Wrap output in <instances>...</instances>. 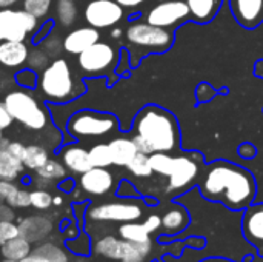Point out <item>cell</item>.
Returning <instances> with one entry per match:
<instances>
[{
  "instance_id": "obj_37",
  "label": "cell",
  "mask_w": 263,
  "mask_h": 262,
  "mask_svg": "<svg viewBox=\"0 0 263 262\" xmlns=\"http://www.w3.org/2000/svg\"><path fill=\"white\" fill-rule=\"evenodd\" d=\"M34 250L43 253L45 256H48L52 262H69L68 252L63 250L60 246H55L52 242H43V244L37 246Z\"/></svg>"
},
{
  "instance_id": "obj_19",
  "label": "cell",
  "mask_w": 263,
  "mask_h": 262,
  "mask_svg": "<svg viewBox=\"0 0 263 262\" xmlns=\"http://www.w3.org/2000/svg\"><path fill=\"white\" fill-rule=\"evenodd\" d=\"M62 164L68 171L74 174H83L85 171L92 168L89 151L80 145H68L62 151Z\"/></svg>"
},
{
  "instance_id": "obj_12",
  "label": "cell",
  "mask_w": 263,
  "mask_h": 262,
  "mask_svg": "<svg viewBox=\"0 0 263 262\" xmlns=\"http://www.w3.org/2000/svg\"><path fill=\"white\" fill-rule=\"evenodd\" d=\"M188 17H190V8L185 0H168L149 9L146 15V22L170 29Z\"/></svg>"
},
{
  "instance_id": "obj_50",
  "label": "cell",
  "mask_w": 263,
  "mask_h": 262,
  "mask_svg": "<svg viewBox=\"0 0 263 262\" xmlns=\"http://www.w3.org/2000/svg\"><path fill=\"white\" fill-rule=\"evenodd\" d=\"M119 5H122L123 8H136V6H139V5H142L143 2H146V0H116Z\"/></svg>"
},
{
  "instance_id": "obj_32",
  "label": "cell",
  "mask_w": 263,
  "mask_h": 262,
  "mask_svg": "<svg viewBox=\"0 0 263 262\" xmlns=\"http://www.w3.org/2000/svg\"><path fill=\"white\" fill-rule=\"evenodd\" d=\"M126 168L136 178H149L154 173L153 168H151V164H149V154H145L142 151H139L133 158V161L126 165Z\"/></svg>"
},
{
  "instance_id": "obj_13",
  "label": "cell",
  "mask_w": 263,
  "mask_h": 262,
  "mask_svg": "<svg viewBox=\"0 0 263 262\" xmlns=\"http://www.w3.org/2000/svg\"><path fill=\"white\" fill-rule=\"evenodd\" d=\"M242 233L248 244L263 256V202L251 204L242 216Z\"/></svg>"
},
{
  "instance_id": "obj_45",
  "label": "cell",
  "mask_w": 263,
  "mask_h": 262,
  "mask_svg": "<svg viewBox=\"0 0 263 262\" xmlns=\"http://www.w3.org/2000/svg\"><path fill=\"white\" fill-rule=\"evenodd\" d=\"M145 229L149 233H156L160 227H162V218L159 215H149L145 221H143Z\"/></svg>"
},
{
  "instance_id": "obj_4",
  "label": "cell",
  "mask_w": 263,
  "mask_h": 262,
  "mask_svg": "<svg viewBox=\"0 0 263 262\" xmlns=\"http://www.w3.org/2000/svg\"><path fill=\"white\" fill-rule=\"evenodd\" d=\"M8 111L25 128L40 131L48 127V111L39 103V100L25 90H12L3 99Z\"/></svg>"
},
{
  "instance_id": "obj_11",
  "label": "cell",
  "mask_w": 263,
  "mask_h": 262,
  "mask_svg": "<svg viewBox=\"0 0 263 262\" xmlns=\"http://www.w3.org/2000/svg\"><path fill=\"white\" fill-rule=\"evenodd\" d=\"M123 6L116 0H91L85 6V20L89 26L105 29L116 26L123 19Z\"/></svg>"
},
{
  "instance_id": "obj_36",
  "label": "cell",
  "mask_w": 263,
  "mask_h": 262,
  "mask_svg": "<svg viewBox=\"0 0 263 262\" xmlns=\"http://www.w3.org/2000/svg\"><path fill=\"white\" fill-rule=\"evenodd\" d=\"M29 199H31V207L35 210H48L52 207V199L54 196L46 190V188H35L29 191Z\"/></svg>"
},
{
  "instance_id": "obj_17",
  "label": "cell",
  "mask_w": 263,
  "mask_h": 262,
  "mask_svg": "<svg viewBox=\"0 0 263 262\" xmlns=\"http://www.w3.org/2000/svg\"><path fill=\"white\" fill-rule=\"evenodd\" d=\"M29 48L25 42L3 40L0 42V65L9 69L26 65Z\"/></svg>"
},
{
  "instance_id": "obj_47",
  "label": "cell",
  "mask_w": 263,
  "mask_h": 262,
  "mask_svg": "<svg viewBox=\"0 0 263 262\" xmlns=\"http://www.w3.org/2000/svg\"><path fill=\"white\" fill-rule=\"evenodd\" d=\"M52 22L49 20V22H46L43 26H39V32H37V36H34V40H42L43 37H46L49 32H51V29H52Z\"/></svg>"
},
{
  "instance_id": "obj_20",
  "label": "cell",
  "mask_w": 263,
  "mask_h": 262,
  "mask_svg": "<svg viewBox=\"0 0 263 262\" xmlns=\"http://www.w3.org/2000/svg\"><path fill=\"white\" fill-rule=\"evenodd\" d=\"M162 218V230L165 235H177L182 233L190 225V213L180 204H171Z\"/></svg>"
},
{
  "instance_id": "obj_39",
  "label": "cell",
  "mask_w": 263,
  "mask_h": 262,
  "mask_svg": "<svg viewBox=\"0 0 263 262\" xmlns=\"http://www.w3.org/2000/svg\"><path fill=\"white\" fill-rule=\"evenodd\" d=\"M15 83L20 86V88H26V90H32L39 85V76H37V71L31 69V68H25V69H20L17 74H15Z\"/></svg>"
},
{
  "instance_id": "obj_57",
  "label": "cell",
  "mask_w": 263,
  "mask_h": 262,
  "mask_svg": "<svg viewBox=\"0 0 263 262\" xmlns=\"http://www.w3.org/2000/svg\"><path fill=\"white\" fill-rule=\"evenodd\" d=\"M85 262H86V261H85Z\"/></svg>"
},
{
  "instance_id": "obj_53",
  "label": "cell",
  "mask_w": 263,
  "mask_h": 262,
  "mask_svg": "<svg viewBox=\"0 0 263 262\" xmlns=\"http://www.w3.org/2000/svg\"><path fill=\"white\" fill-rule=\"evenodd\" d=\"M63 204V199L60 198V196H54V199H52V205H57V207H60Z\"/></svg>"
},
{
  "instance_id": "obj_23",
  "label": "cell",
  "mask_w": 263,
  "mask_h": 262,
  "mask_svg": "<svg viewBox=\"0 0 263 262\" xmlns=\"http://www.w3.org/2000/svg\"><path fill=\"white\" fill-rule=\"evenodd\" d=\"M92 250L111 261H122L123 250H125V239H119L116 236H103L96 241Z\"/></svg>"
},
{
  "instance_id": "obj_49",
  "label": "cell",
  "mask_w": 263,
  "mask_h": 262,
  "mask_svg": "<svg viewBox=\"0 0 263 262\" xmlns=\"http://www.w3.org/2000/svg\"><path fill=\"white\" fill-rule=\"evenodd\" d=\"M239 153H240L243 158L250 159V158H253V156L256 154V148H254L253 145H250V144H243V145L240 147Z\"/></svg>"
},
{
  "instance_id": "obj_54",
  "label": "cell",
  "mask_w": 263,
  "mask_h": 262,
  "mask_svg": "<svg viewBox=\"0 0 263 262\" xmlns=\"http://www.w3.org/2000/svg\"><path fill=\"white\" fill-rule=\"evenodd\" d=\"M111 34H112V37H119V36L122 34V31H120L119 28H116V29H112V32H111Z\"/></svg>"
},
{
  "instance_id": "obj_56",
  "label": "cell",
  "mask_w": 263,
  "mask_h": 262,
  "mask_svg": "<svg viewBox=\"0 0 263 262\" xmlns=\"http://www.w3.org/2000/svg\"><path fill=\"white\" fill-rule=\"evenodd\" d=\"M0 139H3V130L0 128Z\"/></svg>"
},
{
  "instance_id": "obj_46",
  "label": "cell",
  "mask_w": 263,
  "mask_h": 262,
  "mask_svg": "<svg viewBox=\"0 0 263 262\" xmlns=\"http://www.w3.org/2000/svg\"><path fill=\"white\" fill-rule=\"evenodd\" d=\"M18 262H52L48 256H45L43 253H40V252H35V250H32L26 258H23L22 261Z\"/></svg>"
},
{
  "instance_id": "obj_18",
  "label": "cell",
  "mask_w": 263,
  "mask_h": 262,
  "mask_svg": "<svg viewBox=\"0 0 263 262\" xmlns=\"http://www.w3.org/2000/svg\"><path fill=\"white\" fill-rule=\"evenodd\" d=\"M52 227L46 216H29L18 224L20 236L29 242H42L52 232Z\"/></svg>"
},
{
  "instance_id": "obj_35",
  "label": "cell",
  "mask_w": 263,
  "mask_h": 262,
  "mask_svg": "<svg viewBox=\"0 0 263 262\" xmlns=\"http://www.w3.org/2000/svg\"><path fill=\"white\" fill-rule=\"evenodd\" d=\"M39 48L43 49L49 56V59H57L60 56L62 49H63V40H60L57 34L49 32L46 37H43L40 40Z\"/></svg>"
},
{
  "instance_id": "obj_48",
  "label": "cell",
  "mask_w": 263,
  "mask_h": 262,
  "mask_svg": "<svg viewBox=\"0 0 263 262\" xmlns=\"http://www.w3.org/2000/svg\"><path fill=\"white\" fill-rule=\"evenodd\" d=\"M0 219H3V221H12L14 219L12 207H9L8 204L6 205H2L0 204Z\"/></svg>"
},
{
  "instance_id": "obj_41",
  "label": "cell",
  "mask_w": 263,
  "mask_h": 262,
  "mask_svg": "<svg viewBox=\"0 0 263 262\" xmlns=\"http://www.w3.org/2000/svg\"><path fill=\"white\" fill-rule=\"evenodd\" d=\"M5 204H8V205L12 207V208H26V207H31L29 191L18 188V191H17L8 202H5Z\"/></svg>"
},
{
  "instance_id": "obj_8",
  "label": "cell",
  "mask_w": 263,
  "mask_h": 262,
  "mask_svg": "<svg viewBox=\"0 0 263 262\" xmlns=\"http://www.w3.org/2000/svg\"><path fill=\"white\" fill-rule=\"evenodd\" d=\"M203 158L197 153L174 156V167L168 176L166 191L171 195H180L191 188L200 176Z\"/></svg>"
},
{
  "instance_id": "obj_42",
  "label": "cell",
  "mask_w": 263,
  "mask_h": 262,
  "mask_svg": "<svg viewBox=\"0 0 263 262\" xmlns=\"http://www.w3.org/2000/svg\"><path fill=\"white\" fill-rule=\"evenodd\" d=\"M17 191H18V187L14 184V181L0 179V199L3 202H8Z\"/></svg>"
},
{
  "instance_id": "obj_24",
  "label": "cell",
  "mask_w": 263,
  "mask_h": 262,
  "mask_svg": "<svg viewBox=\"0 0 263 262\" xmlns=\"http://www.w3.org/2000/svg\"><path fill=\"white\" fill-rule=\"evenodd\" d=\"M23 170H25V165L22 159L11 154L6 150V147L0 148V179L15 181L20 178Z\"/></svg>"
},
{
  "instance_id": "obj_22",
  "label": "cell",
  "mask_w": 263,
  "mask_h": 262,
  "mask_svg": "<svg viewBox=\"0 0 263 262\" xmlns=\"http://www.w3.org/2000/svg\"><path fill=\"white\" fill-rule=\"evenodd\" d=\"M185 2L190 8V17L199 23L211 22L217 15L223 3V0H185Z\"/></svg>"
},
{
  "instance_id": "obj_31",
  "label": "cell",
  "mask_w": 263,
  "mask_h": 262,
  "mask_svg": "<svg viewBox=\"0 0 263 262\" xmlns=\"http://www.w3.org/2000/svg\"><path fill=\"white\" fill-rule=\"evenodd\" d=\"M149 164L156 174L168 178L174 167V156L171 153H153L149 154Z\"/></svg>"
},
{
  "instance_id": "obj_10",
  "label": "cell",
  "mask_w": 263,
  "mask_h": 262,
  "mask_svg": "<svg viewBox=\"0 0 263 262\" xmlns=\"http://www.w3.org/2000/svg\"><path fill=\"white\" fill-rule=\"evenodd\" d=\"M79 68L88 76L105 74L117 63V51L106 42H96L77 56Z\"/></svg>"
},
{
  "instance_id": "obj_26",
  "label": "cell",
  "mask_w": 263,
  "mask_h": 262,
  "mask_svg": "<svg viewBox=\"0 0 263 262\" xmlns=\"http://www.w3.org/2000/svg\"><path fill=\"white\" fill-rule=\"evenodd\" d=\"M49 156H48V148L45 145H39V144H31L26 145L25 150V156H23V165L28 170L37 171L40 167H43L48 162Z\"/></svg>"
},
{
  "instance_id": "obj_38",
  "label": "cell",
  "mask_w": 263,
  "mask_h": 262,
  "mask_svg": "<svg viewBox=\"0 0 263 262\" xmlns=\"http://www.w3.org/2000/svg\"><path fill=\"white\" fill-rule=\"evenodd\" d=\"M26 65H28V68H31L34 71H43L49 65V56L37 46L32 51H29Z\"/></svg>"
},
{
  "instance_id": "obj_51",
  "label": "cell",
  "mask_w": 263,
  "mask_h": 262,
  "mask_svg": "<svg viewBox=\"0 0 263 262\" xmlns=\"http://www.w3.org/2000/svg\"><path fill=\"white\" fill-rule=\"evenodd\" d=\"M22 0H0V8H12L14 5L20 3Z\"/></svg>"
},
{
  "instance_id": "obj_34",
  "label": "cell",
  "mask_w": 263,
  "mask_h": 262,
  "mask_svg": "<svg viewBox=\"0 0 263 262\" xmlns=\"http://www.w3.org/2000/svg\"><path fill=\"white\" fill-rule=\"evenodd\" d=\"M52 2L54 0H23L22 5L26 12H29L31 15H34L35 19H45L49 11H51V6H52Z\"/></svg>"
},
{
  "instance_id": "obj_43",
  "label": "cell",
  "mask_w": 263,
  "mask_h": 262,
  "mask_svg": "<svg viewBox=\"0 0 263 262\" xmlns=\"http://www.w3.org/2000/svg\"><path fill=\"white\" fill-rule=\"evenodd\" d=\"M12 122H14V117L8 111L5 102H0V128L6 130V128H9L12 125Z\"/></svg>"
},
{
  "instance_id": "obj_30",
  "label": "cell",
  "mask_w": 263,
  "mask_h": 262,
  "mask_svg": "<svg viewBox=\"0 0 263 262\" xmlns=\"http://www.w3.org/2000/svg\"><path fill=\"white\" fill-rule=\"evenodd\" d=\"M35 173H37L35 176H39V178L45 179L46 182L52 184V182H59V181L62 182L63 179H66L68 170L62 162H59L55 159H48V162L43 167H40Z\"/></svg>"
},
{
  "instance_id": "obj_6",
  "label": "cell",
  "mask_w": 263,
  "mask_h": 262,
  "mask_svg": "<svg viewBox=\"0 0 263 262\" xmlns=\"http://www.w3.org/2000/svg\"><path fill=\"white\" fill-rule=\"evenodd\" d=\"M119 127V120L116 116L109 113H99L91 110H83L69 117L66 128L68 133L74 137L80 139H94L103 137L116 131Z\"/></svg>"
},
{
  "instance_id": "obj_1",
  "label": "cell",
  "mask_w": 263,
  "mask_h": 262,
  "mask_svg": "<svg viewBox=\"0 0 263 262\" xmlns=\"http://www.w3.org/2000/svg\"><path fill=\"white\" fill-rule=\"evenodd\" d=\"M200 195L223 207L239 212L250 207L257 195V184L251 171L230 161L208 164L197 182Z\"/></svg>"
},
{
  "instance_id": "obj_28",
  "label": "cell",
  "mask_w": 263,
  "mask_h": 262,
  "mask_svg": "<svg viewBox=\"0 0 263 262\" xmlns=\"http://www.w3.org/2000/svg\"><path fill=\"white\" fill-rule=\"evenodd\" d=\"M79 9L74 0H55V20L63 26H72L77 20Z\"/></svg>"
},
{
  "instance_id": "obj_15",
  "label": "cell",
  "mask_w": 263,
  "mask_h": 262,
  "mask_svg": "<svg viewBox=\"0 0 263 262\" xmlns=\"http://www.w3.org/2000/svg\"><path fill=\"white\" fill-rule=\"evenodd\" d=\"M231 12L237 23L254 29L263 22V0H230Z\"/></svg>"
},
{
  "instance_id": "obj_52",
  "label": "cell",
  "mask_w": 263,
  "mask_h": 262,
  "mask_svg": "<svg viewBox=\"0 0 263 262\" xmlns=\"http://www.w3.org/2000/svg\"><path fill=\"white\" fill-rule=\"evenodd\" d=\"M200 262H233V261H228V259H223V258H208V259H205V261H200Z\"/></svg>"
},
{
  "instance_id": "obj_55",
  "label": "cell",
  "mask_w": 263,
  "mask_h": 262,
  "mask_svg": "<svg viewBox=\"0 0 263 262\" xmlns=\"http://www.w3.org/2000/svg\"><path fill=\"white\" fill-rule=\"evenodd\" d=\"M0 262H17V261H12V259H6V258H3Z\"/></svg>"
},
{
  "instance_id": "obj_29",
  "label": "cell",
  "mask_w": 263,
  "mask_h": 262,
  "mask_svg": "<svg viewBox=\"0 0 263 262\" xmlns=\"http://www.w3.org/2000/svg\"><path fill=\"white\" fill-rule=\"evenodd\" d=\"M153 250V242H129L125 241V250L120 262H145Z\"/></svg>"
},
{
  "instance_id": "obj_16",
  "label": "cell",
  "mask_w": 263,
  "mask_h": 262,
  "mask_svg": "<svg viewBox=\"0 0 263 262\" xmlns=\"http://www.w3.org/2000/svg\"><path fill=\"white\" fill-rule=\"evenodd\" d=\"M100 40V32L97 28L92 26H80L72 31H69L63 37V51L68 54H76L79 56L82 51L94 45L96 42Z\"/></svg>"
},
{
  "instance_id": "obj_21",
  "label": "cell",
  "mask_w": 263,
  "mask_h": 262,
  "mask_svg": "<svg viewBox=\"0 0 263 262\" xmlns=\"http://www.w3.org/2000/svg\"><path fill=\"white\" fill-rule=\"evenodd\" d=\"M108 145L112 158V165L117 167H126L139 153V148L133 137H114L112 141H109Z\"/></svg>"
},
{
  "instance_id": "obj_2",
  "label": "cell",
  "mask_w": 263,
  "mask_h": 262,
  "mask_svg": "<svg viewBox=\"0 0 263 262\" xmlns=\"http://www.w3.org/2000/svg\"><path fill=\"white\" fill-rule=\"evenodd\" d=\"M133 139L145 154L173 153L180 147V128L176 116L157 105L142 108L133 127Z\"/></svg>"
},
{
  "instance_id": "obj_9",
  "label": "cell",
  "mask_w": 263,
  "mask_h": 262,
  "mask_svg": "<svg viewBox=\"0 0 263 262\" xmlns=\"http://www.w3.org/2000/svg\"><path fill=\"white\" fill-rule=\"evenodd\" d=\"M37 29L39 19L25 9L0 8V42H25V39Z\"/></svg>"
},
{
  "instance_id": "obj_25",
  "label": "cell",
  "mask_w": 263,
  "mask_h": 262,
  "mask_svg": "<svg viewBox=\"0 0 263 262\" xmlns=\"http://www.w3.org/2000/svg\"><path fill=\"white\" fill-rule=\"evenodd\" d=\"M32 252L31 242L26 241L22 236H17L14 239L6 241L3 246H0V256L6 258V259H12V261H22L23 258H26L29 253Z\"/></svg>"
},
{
  "instance_id": "obj_5",
  "label": "cell",
  "mask_w": 263,
  "mask_h": 262,
  "mask_svg": "<svg viewBox=\"0 0 263 262\" xmlns=\"http://www.w3.org/2000/svg\"><path fill=\"white\" fill-rule=\"evenodd\" d=\"M126 40L131 46L148 53H166L174 42L173 31L168 28L156 26L148 22H134L126 29Z\"/></svg>"
},
{
  "instance_id": "obj_44",
  "label": "cell",
  "mask_w": 263,
  "mask_h": 262,
  "mask_svg": "<svg viewBox=\"0 0 263 262\" xmlns=\"http://www.w3.org/2000/svg\"><path fill=\"white\" fill-rule=\"evenodd\" d=\"M6 150H8L11 154H14L15 158H18V159H22V161H23L26 145H23V144H22V142H18V141H9V142H8V145H6Z\"/></svg>"
},
{
  "instance_id": "obj_7",
  "label": "cell",
  "mask_w": 263,
  "mask_h": 262,
  "mask_svg": "<svg viewBox=\"0 0 263 262\" xmlns=\"http://www.w3.org/2000/svg\"><path fill=\"white\" fill-rule=\"evenodd\" d=\"M145 215V205L140 201L125 199L92 205L88 210V218L96 222H133Z\"/></svg>"
},
{
  "instance_id": "obj_3",
  "label": "cell",
  "mask_w": 263,
  "mask_h": 262,
  "mask_svg": "<svg viewBox=\"0 0 263 262\" xmlns=\"http://www.w3.org/2000/svg\"><path fill=\"white\" fill-rule=\"evenodd\" d=\"M39 88L51 102L63 103L77 97L83 91V85L74 79L69 63L57 57L42 71L39 77Z\"/></svg>"
},
{
  "instance_id": "obj_14",
  "label": "cell",
  "mask_w": 263,
  "mask_h": 262,
  "mask_svg": "<svg viewBox=\"0 0 263 262\" xmlns=\"http://www.w3.org/2000/svg\"><path fill=\"white\" fill-rule=\"evenodd\" d=\"M79 185L82 191H85L86 195L103 196L114 188V176L108 168L92 167L91 170L80 174Z\"/></svg>"
},
{
  "instance_id": "obj_33",
  "label": "cell",
  "mask_w": 263,
  "mask_h": 262,
  "mask_svg": "<svg viewBox=\"0 0 263 262\" xmlns=\"http://www.w3.org/2000/svg\"><path fill=\"white\" fill-rule=\"evenodd\" d=\"M88 151H89V159H91L92 167L108 168L109 165H112V158H111L108 144H97V145L91 147Z\"/></svg>"
},
{
  "instance_id": "obj_40",
  "label": "cell",
  "mask_w": 263,
  "mask_h": 262,
  "mask_svg": "<svg viewBox=\"0 0 263 262\" xmlns=\"http://www.w3.org/2000/svg\"><path fill=\"white\" fill-rule=\"evenodd\" d=\"M20 236L18 225H15L12 221H3L0 219V246H3L6 241L14 239Z\"/></svg>"
},
{
  "instance_id": "obj_27",
  "label": "cell",
  "mask_w": 263,
  "mask_h": 262,
  "mask_svg": "<svg viewBox=\"0 0 263 262\" xmlns=\"http://www.w3.org/2000/svg\"><path fill=\"white\" fill-rule=\"evenodd\" d=\"M119 235L122 239L129 241V242H153L151 241V233L145 229L143 222H123L119 227Z\"/></svg>"
}]
</instances>
